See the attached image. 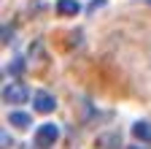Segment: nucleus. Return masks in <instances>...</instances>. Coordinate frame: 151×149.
<instances>
[{
	"label": "nucleus",
	"instance_id": "obj_1",
	"mask_svg": "<svg viewBox=\"0 0 151 149\" xmlns=\"http://www.w3.org/2000/svg\"><path fill=\"white\" fill-rule=\"evenodd\" d=\"M57 138H60V127H57L54 122H43L41 127L35 130V146H38V149H49V146H54Z\"/></svg>",
	"mask_w": 151,
	"mask_h": 149
},
{
	"label": "nucleus",
	"instance_id": "obj_2",
	"mask_svg": "<svg viewBox=\"0 0 151 149\" xmlns=\"http://www.w3.org/2000/svg\"><path fill=\"white\" fill-rule=\"evenodd\" d=\"M3 100H6V103H14V106L27 103V100H30V89H27L24 84H19V81H11V84L3 89Z\"/></svg>",
	"mask_w": 151,
	"mask_h": 149
},
{
	"label": "nucleus",
	"instance_id": "obj_3",
	"mask_svg": "<svg viewBox=\"0 0 151 149\" xmlns=\"http://www.w3.org/2000/svg\"><path fill=\"white\" fill-rule=\"evenodd\" d=\"M32 103H35V111H41V114H51L57 108V98L51 92H46V89H38L32 95Z\"/></svg>",
	"mask_w": 151,
	"mask_h": 149
},
{
	"label": "nucleus",
	"instance_id": "obj_4",
	"mask_svg": "<svg viewBox=\"0 0 151 149\" xmlns=\"http://www.w3.org/2000/svg\"><path fill=\"white\" fill-rule=\"evenodd\" d=\"M8 125H14V127H19V130H24V127L32 125V117L27 114V111H11V114H8Z\"/></svg>",
	"mask_w": 151,
	"mask_h": 149
},
{
	"label": "nucleus",
	"instance_id": "obj_5",
	"mask_svg": "<svg viewBox=\"0 0 151 149\" xmlns=\"http://www.w3.org/2000/svg\"><path fill=\"white\" fill-rule=\"evenodd\" d=\"M81 11L78 0H57V14L60 16H76Z\"/></svg>",
	"mask_w": 151,
	"mask_h": 149
},
{
	"label": "nucleus",
	"instance_id": "obj_6",
	"mask_svg": "<svg viewBox=\"0 0 151 149\" xmlns=\"http://www.w3.org/2000/svg\"><path fill=\"white\" fill-rule=\"evenodd\" d=\"M132 136L138 141H148L151 144V122H135L132 125Z\"/></svg>",
	"mask_w": 151,
	"mask_h": 149
},
{
	"label": "nucleus",
	"instance_id": "obj_7",
	"mask_svg": "<svg viewBox=\"0 0 151 149\" xmlns=\"http://www.w3.org/2000/svg\"><path fill=\"white\" fill-rule=\"evenodd\" d=\"M11 41H14V27L6 25V27H3V44H11Z\"/></svg>",
	"mask_w": 151,
	"mask_h": 149
},
{
	"label": "nucleus",
	"instance_id": "obj_8",
	"mask_svg": "<svg viewBox=\"0 0 151 149\" xmlns=\"http://www.w3.org/2000/svg\"><path fill=\"white\" fill-rule=\"evenodd\" d=\"M22 68H24V63H22V60H16V63H14L11 68H8V73H19V71H22Z\"/></svg>",
	"mask_w": 151,
	"mask_h": 149
},
{
	"label": "nucleus",
	"instance_id": "obj_9",
	"mask_svg": "<svg viewBox=\"0 0 151 149\" xmlns=\"http://www.w3.org/2000/svg\"><path fill=\"white\" fill-rule=\"evenodd\" d=\"M11 144H14V141L8 138V133H3V149H11Z\"/></svg>",
	"mask_w": 151,
	"mask_h": 149
}]
</instances>
